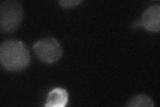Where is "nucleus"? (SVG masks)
Segmentation results:
<instances>
[{"instance_id":"obj_3","label":"nucleus","mask_w":160,"mask_h":107,"mask_svg":"<svg viewBox=\"0 0 160 107\" xmlns=\"http://www.w3.org/2000/svg\"><path fill=\"white\" fill-rule=\"evenodd\" d=\"M33 50L38 58L47 64L57 62L63 54L61 44L58 40L52 37L38 40L33 44Z\"/></svg>"},{"instance_id":"obj_2","label":"nucleus","mask_w":160,"mask_h":107,"mask_svg":"<svg viewBox=\"0 0 160 107\" xmlns=\"http://www.w3.org/2000/svg\"><path fill=\"white\" fill-rule=\"evenodd\" d=\"M23 9L18 1L7 0L0 4V28L4 33H12L22 23Z\"/></svg>"},{"instance_id":"obj_8","label":"nucleus","mask_w":160,"mask_h":107,"mask_svg":"<svg viewBox=\"0 0 160 107\" xmlns=\"http://www.w3.org/2000/svg\"><path fill=\"white\" fill-rule=\"evenodd\" d=\"M140 26H142V23L140 20H135L132 24V27L133 28H137Z\"/></svg>"},{"instance_id":"obj_5","label":"nucleus","mask_w":160,"mask_h":107,"mask_svg":"<svg viewBox=\"0 0 160 107\" xmlns=\"http://www.w3.org/2000/svg\"><path fill=\"white\" fill-rule=\"evenodd\" d=\"M69 95L67 90L62 88L52 89L48 94L46 107H63L68 102Z\"/></svg>"},{"instance_id":"obj_1","label":"nucleus","mask_w":160,"mask_h":107,"mask_svg":"<svg viewBox=\"0 0 160 107\" xmlns=\"http://www.w3.org/2000/svg\"><path fill=\"white\" fill-rule=\"evenodd\" d=\"M0 62L9 72H19L29 65L30 54L27 45L17 40H8L0 45Z\"/></svg>"},{"instance_id":"obj_7","label":"nucleus","mask_w":160,"mask_h":107,"mask_svg":"<svg viewBox=\"0 0 160 107\" xmlns=\"http://www.w3.org/2000/svg\"><path fill=\"white\" fill-rule=\"evenodd\" d=\"M82 2V0H62V1H59L60 6L64 8H71L76 7Z\"/></svg>"},{"instance_id":"obj_4","label":"nucleus","mask_w":160,"mask_h":107,"mask_svg":"<svg viewBox=\"0 0 160 107\" xmlns=\"http://www.w3.org/2000/svg\"><path fill=\"white\" fill-rule=\"evenodd\" d=\"M142 25L150 32L158 33L160 31V6L154 5L143 12L140 19Z\"/></svg>"},{"instance_id":"obj_6","label":"nucleus","mask_w":160,"mask_h":107,"mask_svg":"<svg viewBox=\"0 0 160 107\" xmlns=\"http://www.w3.org/2000/svg\"><path fill=\"white\" fill-rule=\"evenodd\" d=\"M126 106L130 107H153L154 103L149 96L140 94L133 96L126 104Z\"/></svg>"}]
</instances>
